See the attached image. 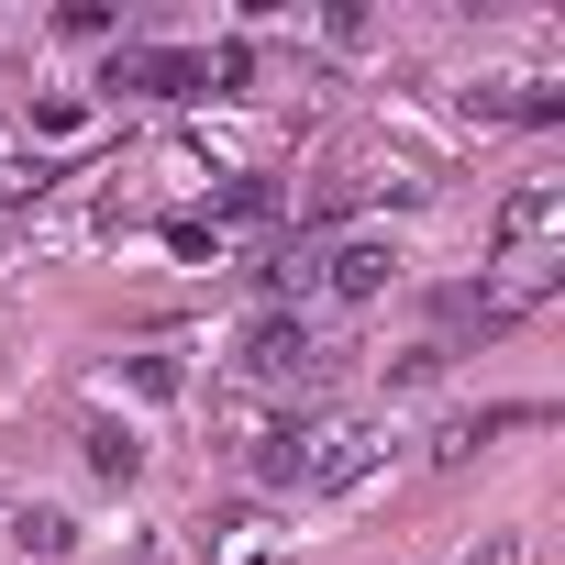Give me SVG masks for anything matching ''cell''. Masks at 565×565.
<instances>
[{
  "label": "cell",
  "instance_id": "ba28073f",
  "mask_svg": "<svg viewBox=\"0 0 565 565\" xmlns=\"http://www.w3.org/2000/svg\"><path fill=\"white\" fill-rule=\"evenodd\" d=\"M34 134H56V145H78V134H89V111H78V100H45V111H34Z\"/></svg>",
  "mask_w": 565,
  "mask_h": 565
},
{
  "label": "cell",
  "instance_id": "7a4b0ae2",
  "mask_svg": "<svg viewBox=\"0 0 565 565\" xmlns=\"http://www.w3.org/2000/svg\"><path fill=\"white\" fill-rule=\"evenodd\" d=\"M388 277H399V244L388 233H344V244L300 255V289H322V300H377Z\"/></svg>",
  "mask_w": 565,
  "mask_h": 565
},
{
  "label": "cell",
  "instance_id": "3957f363",
  "mask_svg": "<svg viewBox=\"0 0 565 565\" xmlns=\"http://www.w3.org/2000/svg\"><path fill=\"white\" fill-rule=\"evenodd\" d=\"M554 233H565V189H554V178H532V189L499 200V266L543 277V244H554Z\"/></svg>",
  "mask_w": 565,
  "mask_h": 565
},
{
  "label": "cell",
  "instance_id": "6da1fadb",
  "mask_svg": "<svg viewBox=\"0 0 565 565\" xmlns=\"http://www.w3.org/2000/svg\"><path fill=\"white\" fill-rule=\"evenodd\" d=\"M366 466H377V433H366V422H344V411L277 422V433L255 444V477H266V488H355Z\"/></svg>",
  "mask_w": 565,
  "mask_h": 565
},
{
  "label": "cell",
  "instance_id": "8992f818",
  "mask_svg": "<svg viewBox=\"0 0 565 565\" xmlns=\"http://www.w3.org/2000/svg\"><path fill=\"white\" fill-rule=\"evenodd\" d=\"M89 466H100V477H134V466H145L134 422H89Z\"/></svg>",
  "mask_w": 565,
  "mask_h": 565
},
{
  "label": "cell",
  "instance_id": "52a82bcc",
  "mask_svg": "<svg viewBox=\"0 0 565 565\" xmlns=\"http://www.w3.org/2000/svg\"><path fill=\"white\" fill-rule=\"evenodd\" d=\"M12 532H23V554H67V521H56V510H23Z\"/></svg>",
  "mask_w": 565,
  "mask_h": 565
},
{
  "label": "cell",
  "instance_id": "9c48e42d",
  "mask_svg": "<svg viewBox=\"0 0 565 565\" xmlns=\"http://www.w3.org/2000/svg\"><path fill=\"white\" fill-rule=\"evenodd\" d=\"M477 565H532V543H488V554H477Z\"/></svg>",
  "mask_w": 565,
  "mask_h": 565
},
{
  "label": "cell",
  "instance_id": "5b68a950",
  "mask_svg": "<svg viewBox=\"0 0 565 565\" xmlns=\"http://www.w3.org/2000/svg\"><path fill=\"white\" fill-rule=\"evenodd\" d=\"M244 366H255L266 388H289V377H311V366H322V344H311V322H289V311H266V322L244 333Z\"/></svg>",
  "mask_w": 565,
  "mask_h": 565
},
{
  "label": "cell",
  "instance_id": "277c9868",
  "mask_svg": "<svg viewBox=\"0 0 565 565\" xmlns=\"http://www.w3.org/2000/svg\"><path fill=\"white\" fill-rule=\"evenodd\" d=\"M100 89H145V100H189V89H211V67L200 56H167V45H111V78Z\"/></svg>",
  "mask_w": 565,
  "mask_h": 565
}]
</instances>
